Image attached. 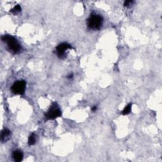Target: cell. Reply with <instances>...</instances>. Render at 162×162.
I'll return each mask as SVG.
<instances>
[{"label": "cell", "instance_id": "cell-1", "mask_svg": "<svg viewBox=\"0 0 162 162\" xmlns=\"http://www.w3.org/2000/svg\"><path fill=\"white\" fill-rule=\"evenodd\" d=\"M1 40L6 43L8 51L12 54H18L22 49L21 45L14 37L10 35H4L1 37Z\"/></svg>", "mask_w": 162, "mask_h": 162}, {"label": "cell", "instance_id": "cell-11", "mask_svg": "<svg viewBox=\"0 0 162 162\" xmlns=\"http://www.w3.org/2000/svg\"><path fill=\"white\" fill-rule=\"evenodd\" d=\"M133 1H125L124 2V4H123V5H124L125 6H129L131 5H133Z\"/></svg>", "mask_w": 162, "mask_h": 162}, {"label": "cell", "instance_id": "cell-6", "mask_svg": "<svg viewBox=\"0 0 162 162\" xmlns=\"http://www.w3.org/2000/svg\"><path fill=\"white\" fill-rule=\"evenodd\" d=\"M11 135V132L8 129H4L1 131V140L2 143H5L10 139Z\"/></svg>", "mask_w": 162, "mask_h": 162}, {"label": "cell", "instance_id": "cell-4", "mask_svg": "<svg viewBox=\"0 0 162 162\" xmlns=\"http://www.w3.org/2000/svg\"><path fill=\"white\" fill-rule=\"evenodd\" d=\"M25 88H26V82L25 80H20L14 83L11 87V91L15 95H23Z\"/></svg>", "mask_w": 162, "mask_h": 162}, {"label": "cell", "instance_id": "cell-10", "mask_svg": "<svg viewBox=\"0 0 162 162\" xmlns=\"http://www.w3.org/2000/svg\"><path fill=\"white\" fill-rule=\"evenodd\" d=\"M21 10H22L21 6L19 5H17L10 10V12L12 13V14H14V15H16L21 11Z\"/></svg>", "mask_w": 162, "mask_h": 162}, {"label": "cell", "instance_id": "cell-7", "mask_svg": "<svg viewBox=\"0 0 162 162\" xmlns=\"http://www.w3.org/2000/svg\"><path fill=\"white\" fill-rule=\"evenodd\" d=\"M23 153L20 150H15L12 153V158L15 161H21L23 160Z\"/></svg>", "mask_w": 162, "mask_h": 162}, {"label": "cell", "instance_id": "cell-8", "mask_svg": "<svg viewBox=\"0 0 162 162\" xmlns=\"http://www.w3.org/2000/svg\"><path fill=\"white\" fill-rule=\"evenodd\" d=\"M36 142V135L35 134H31L29 135V139H28V144L29 146H32L34 145Z\"/></svg>", "mask_w": 162, "mask_h": 162}, {"label": "cell", "instance_id": "cell-2", "mask_svg": "<svg viewBox=\"0 0 162 162\" xmlns=\"http://www.w3.org/2000/svg\"><path fill=\"white\" fill-rule=\"evenodd\" d=\"M103 19L100 15L92 14L87 19V24L89 29L91 30H99L103 25Z\"/></svg>", "mask_w": 162, "mask_h": 162}, {"label": "cell", "instance_id": "cell-3", "mask_svg": "<svg viewBox=\"0 0 162 162\" xmlns=\"http://www.w3.org/2000/svg\"><path fill=\"white\" fill-rule=\"evenodd\" d=\"M62 116V112L56 103H53L50 106L48 112L45 114V117L48 120H54Z\"/></svg>", "mask_w": 162, "mask_h": 162}, {"label": "cell", "instance_id": "cell-13", "mask_svg": "<svg viewBox=\"0 0 162 162\" xmlns=\"http://www.w3.org/2000/svg\"><path fill=\"white\" fill-rule=\"evenodd\" d=\"M73 76H74V75L73 74H70V75H68L67 76V78L68 79H72V78H73Z\"/></svg>", "mask_w": 162, "mask_h": 162}, {"label": "cell", "instance_id": "cell-9", "mask_svg": "<svg viewBox=\"0 0 162 162\" xmlns=\"http://www.w3.org/2000/svg\"><path fill=\"white\" fill-rule=\"evenodd\" d=\"M131 109H132V104L131 103L128 104L127 106H125L124 109L122 110V114L123 115H126L129 114L131 112Z\"/></svg>", "mask_w": 162, "mask_h": 162}, {"label": "cell", "instance_id": "cell-12", "mask_svg": "<svg viewBox=\"0 0 162 162\" xmlns=\"http://www.w3.org/2000/svg\"><path fill=\"white\" fill-rule=\"evenodd\" d=\"M91 110H92V112H95V111L97 110V106H94Z\"/></svg>", "mask_w": 162, "mask_h": 162}, {"label": "cell", "instance_id": "cell-5", "mask_svg": "<svg viewBox=\"0 0 162 162\" xmlns=\"http://www.w3.org/2000/svg\"><path fill=\"white\" fill-rule=\"evenodd\" d=\"M69 49H72V47L67 42H63L58 45L56 48V53L59 59H65L67 57L66 51Z\"/></svg>", "mask_w": 162, "mask_h": 162}]
</instances>
